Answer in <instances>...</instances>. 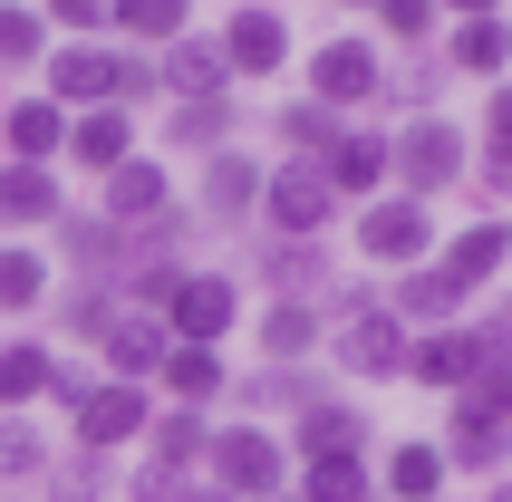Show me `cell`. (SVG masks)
<instances>
[{
	"label": "cell",
	"instance_id": "6da1fadb",
	"mask_svg": "<svg viewBox=\"0 0 512 502\" xmlns=\"http://www.w3.org/2000/svg\"><path fill=\"white\" fill-rule=\"evenodd\" d=\"M319 319H329V358H339V377H368V387L406 377V338H416V329L377 300L368 280H329Z\"/></svg>",
	"mask_w": 512,
	"mask_h": 502
},
{
	"label": "cell",
	"instance_id": "7a4b0ae2",
	"mask_svg": "<svg viewBox=\"0 0 512 502\" xmlns=\"http://www.w3.org/2000/svg\"><path fill=\"white\" fill-rule=\"evenodd\" d=\"M387 174H397L406 203H435V194H455L464 174H474V145H464L455 116H406L397 136H387Z\"/></svg>",
	"mask_w": 512,
	"mask_h": 502
},
{
	"label": "cell",
	"instance_id": "3957f363",
	"mask_svg": "<svg viewBox=\"0 0 512 502\" xmlns=\"http://www.w3.org/2000/svg\"><path fill=\"white\" fill-rule=\"evenodd\" d=\"M203 483H223L232 502H271V493H290V445L261 416L213 425V445H203Z\"/></svg>",
	"mask_w": 512,
	"mask_h": 502
},
{
	"label": "cell",
	"instance_id": "277c9868",
	"mask_svg": "<svg viewBox=\"0 0 512 502\" xmlns=\"http://www.w3.org/2000/svg\"><path fill=\"white\" fill-rule=\"evenodd\" d=\"M261 223L281 232V242H319V232L339 223V194H329V174L300 165V155H281V165L261 174Z\"/></svg>",
	"mask_w": 512,
	"mask_h": 502
},
{
	"label": "cell",
	"instance_id": "5b68a950",
	"mask_svg": "<svg viewBox=\"0 0 512 502\" xmlns=\"http://www.w3.org/2000/svg\"><path fill=\"white\" fill-rule=\"evenodd\" d=\"M300 78H310V97L329 116H348V107H377L387 97V58H377V39H319Z\"/></svg>",
	"mask_w": 512,
	"mask_h": 502
},
{
	"label": "cell",
	"instance_id": "8992f818",
	"mask_svg": "<svg viewBox=\"0 0 512 502\" xmlns=\"http://www.w3.org/2000/svg\"><path fill=\"white\" fill-rule=\"evenodd\" d=\"M242 329V290H232V271H184L165 300V338L174 348H223V338Z\"/></svg>",
	"mask_w": 512,
	"mask_h": 502
},
{
	"label": "cell",
	"instance_id": "52a82bcc",
	"mask_svg": "<svg viewBox=\"0 0 512 502\" xmlns=\"http://www.w3.org/2000/svg\"><path fill=\"white\" fill-rule=\"evenodd\" d=\"M358 251H368V271H416V261H435V213L406 194L358 203Z\"/></svg>",
	"mask_w": 512,
	"mask_h": 502
},
{
	"label": "cell",
	"instance_id": "ba28073f",
	"mask_svg": "<svg viewBox=\"0 0 512 502\" xmlns=\"http://www.w3.org/2000/svg\"><path fill=\"white\" fill-rule=\"evenodd\" d=\"M116 58L126 49H107V39H58L39 68H49V107H68V116H87V107H116Z\"/></svg>",
	"mask_w": 512,
	"mask_h": 502
},
{
	"label": "cell",
	"instance_id": "9c48e42d",
	"mask_svg": "<svg viewBox=\"0 0 512 502\" xmlns=\"http://www.w3.org/2000/svg\"><path fill=\"white\" fill-rule=\"evenodd\" d=\"M145 416H155V387H116V377H97L87 406L68 416V435H78V454H126V445H145Z\"/></svg>",
	"mask_w": 512,
	"mask_h": 502
},
{
	"label": "cell",
	"instance_id": "30bf717a",
	"mask_svg": "<svg viewBox=\"0 0 512 502\" xmlns=\"http://www.w3.org/2000/svg\"><path fill=\"white\" fill-rule=\"evenodd\" d=\"M213 49H223L232 78H281L290 68V20L271 10V0H242V10L213 29Z\"/></svg>",
	"mask_w": 512,
	"mask_h": 502
},
{
	"label": "cell",
	"instance_id": "8fae6325",
	"mask_svg": "<svg viewBox=\"0 0 512 502\" xmlns=\"http://www.w3.org/2000/svg\"><path fill=\"white\" fill-rule=\"evenodd\" d=\"M261 174H271V165H252L242 145L203 155V184H194V223H213V232L252 223V213H261Z\"/></svg>",
	"mask_w": 512,
	"mask_h": 502
},
{
	"label": "cell",
	"instance_id": "7c38bea8",
	"mask_svg": "<svg viewBox=\"0 0 512 502\" xmlns=\"http://www.w3.org/2000/svg\"><path fill=\"white\" fill-rule=\"evenodd\" d=\"M406 377L435 387V396H464L474 377H484V338L474 329H416L406 338Z\"/></svg>",
	"mask_w": 512,
	"mask_h": 502
},
{
	"label": "cell",
	"instance_id": "4fadbf2b",
	"mask_svg": "<svg viewBox=\"0 0 512 502\" xmlns=\"http://www.w3.org/2000/svg\"><path fill=\"white\" fill-rule=\"evenodd\" d=\"M97 184H107V203H97V213H107L116 232H145L155 213H174V174L155 165V155H126V165L97 174Z\"/></svg>",
	"mask_w": 512,
	"mask_h": 502
},
{
	"label": "cell",
	"instance_id": "5bb4252c",
	"mask_svg": "<svg viewBox=\"0 0 512 502\" xmlns=\"http://www.w3.org/2000/svg\"><path fill=\"white\" fill-rule=\"evenodd\" d=\"M58 213H68L58 165H10V155H0V242H20V232L58 223Z\"/></svg>",
	"mask_w": 512,
	"mask_h": 502
},
{
	"label": "cell",
	"instance_id": "9a60e30c",
	"mask_svg": "<svg viewBox=\"0 0 512 502\" xmlns=\"http://www.w3.org/2000/svg\"><path fill=\"white\" fill-rule=\"evenodd\" d=\"M319 174H329L339 203H377L387 194V136H377V126H339V145L319 155Z\"/></svg>",
	"mask_w": 512,
	"mask_h": 502
},
{
	"label": "cell",
	"instance_id": "2e32d148",
	"mask_svg": "<svg viewBox=\"0 0 512 502\" xmlns=\"http://www.w3.org/2000/svg\"><path fill=\"white\" fill-rule=\"evenodd\" d=\"M503 261H512V223H503V213H484V223H464L455 242H435V271L455 280L464 300H474V290H484V280L503 271Z\"/></svg>",
	"mask_w": 512,
	"mask_h": 502
},
{
	"label": "cell",
	"instance_id": "e0dca14e",
	"mask_svg": "<svg viewBox=\"0 0 512 502\" xmlns=\"http://www.w3.org/2000/svg\"><path fill=\"white\" fill-rule=\"evenodd\" d=\"M165 319H145V309H116V329L97 338V358H107L116 387H155V367H165Z\"/></svg>",
	"mask_w": 512,
	"mask_h": 502
},
{
	"label": "cell",
	"instance_id": "ac0fdd59",
	"mask_svg": "<svg viewBox=\"0 0 512 502\" xmlns=\"http://www.w3.org/2000/svg\"><path fill=\"white\" fill-rule=\"evenodd\" d=\"M435 454H445V474H455V464H464V474H503V454H512V425L455 396V406H445V445H435Z\"/></svg>",
	"mask_w": 512,
	"mask_h": 502
},
{
	"label": "cell",
	"instance_id": "d6986e66",
	"mask_svg": "<svg viewBox=\"0 0 512 502\" xmlns=\"http://www.w3.org/2000/svg\"><path fill=\"white\" fill-rule=\"evenodd\" d=\"M58 145H68V107H49V97H10L0 107V155L10 165H58Z\"/></svg>",
	"mask_w": 512,
	"mask_h": 502
},
{
	"label": "cell",
	"instance_id": "ffe728a7",
	"mask_svg": "<svg viewBox=\"0 0 512 502\" xmlns=\"http://www.w3.org/2000/svg\"><path fill=\"white\" fill-rule=\"evenodd\" d=\"M78 174H116L126 155H136V116L126 107H87V116H68V145H58Z\"/></svg>",
	"mask_w": 512,
	"mask_h": 502
},
{
	"label": "cell",
	"instance_id": "44dd1931",
	"mask_svg": "<svg viewBox=\"0 0 512 502\" xmlns=\"http://www.w3.org/2000/svg\"><path fill=\"white\" fill-rule=\"evenodd\" d=\"M49 232H58V261H68L78 280H116L126 271V232H116L107 213H58Z\"/></svg>",
	"mask_w": 512,
	"mask_h": 502
},
{
	"label": "cell",
	"instance_id": "7402d4cb",
	"mask_svg": "<svg viewBox=\"0 0 512 502\" xmlns=\"http://www.w3.org/2000/svg\"><path fill=\"white\" fill-rule=\"evenodd\" d=\"M155 78H165V97H232V68L203 29H184L174 49H155Z\"/></svg>",
	"mask_w": 512,
	"mask_h": 502
},
{
	"label": "cell",
	"instance_id": "603a6c76",
	"mask_svg": "<svg viewBox=\"0 0 512 502\" xmlns=\"http://www.w3.org/2000/svg\"><path fill=\"white\" fill-rule=\"evenodd\" d=\"M319 348H329L319 300H271V309H261V358H271V367H310Z\"/></svg>",
	"mask_w": 512,
	"mask_h": 502
},
{
	"label": "cell",
	"instance_id": "cb8c5ba5",
	"mask_svg": "<svg viewBox=\"0 0 512 502\" xmlns=\"http://www.w3.org/2000/svg\"><path fill=\"white\" fill-rule=\"evenodd\" d=\"M203 445H213V416H203V406H155V416H145V464H165V474H194Z\"/></svg>",
	"mask_w": 512,
	"mask_h": 502
},
{
	"label": "cell",
	"instance_id": "d4e9b609",
	"mask_svg": "<svg viewBox=\"0 0 512 502\" xmlns=\"http://www.w3.org/2000/svg\"><path fill=\"white\" fill-rule=\"evenodd\" d=\"M290 454H300V464H310V454H368V416L339 406V396H319V406L290 416Z\"/></svg>",
	"mask_w": 512,
	"mask_h": 502
},
{
	"label": "cell",
	"instance_id": "484cf974",
	"mask_svg": "<svg viewBox=\"0 0 512 502\" xmlns=\"http://www.w3.org/2000/svg\"><path fill=\"white\" fill-rule=\"evenodd\" d=\"M252 271H261L271 300H329V251H319V242H271Z\"/></svg>",
	"mask_w": 512,
	"mask_h": 502
},
{
	"label": "cell",
	"instance_id": "4316f807",
	"mask_svg": "<svg viewBox=\"0 0 512 502\" xmlns=\"http://www.w3.org/2000/svg\"><path fill=\"white\" fill-rule=\"evenodd\" d=\"M406 319V329H455L464 319V290L445 271H435V261H416V271H397V300H387Z\"/></svg>",
	"mask_w": 512,
	"mask_h": 502
},
{
	"label": "cell",
	"instance_id": "83f0119b",
	"mask_svg": "<svg viewBox=\"0 0 512 502\" xmlns=\"http://www.w3.org/2000/svg\"><path fill=\"white\" fill-rule=\"evenodd\" d=\"M49 367H58L49 338H0V416H29L49 396Z\"/></svg>",
	"mask_w": 512,
	"mask_h": 502
},
{
	"label": "cell",
	"instance_id": "f1b7e54d",
	"mask_svg": "<svg viewBox=\"0 0 512 502\" xmlns=\"http://www.w3.org/2000/svg\"><path fill=\"white\" fill-rule=\"evenodd\" d=\"M165 145L174 155H223L232 145V97H174L165 107Z\"/></svg>",
	"mask_w": 512,
	"mask_h": 502
},
{
	"label": "cell",
	"instance_id": "f546056e",
	"mask_svg": "<svg viewBox=\"0 0 512 502\" xmlns=\"http://www.w3.org/2000/svg\"><path fill=\"white\" fill-rule=\"evenodd\" d=\"M107 29H126V39L155 58V49H174V39L194 29V0H107Z\"/></svg>",
	"mask_w": 512,
	"mask_h": 502
},
{
	"label": "cell",
	"instance_id": "4dcf8cb0",
	"mask_svg": "<svg viewBox=\"0 0 512 502\" xmlns=\"http://www.w3.org/2000/svg\"><path fill=\"white\" fill-rule=\"evenodd\" d=\"M155 387H165V406H213V396L232 387V377H223V348H165Z\"/></svg>",
	"mask_w": 512,
	"mask_h": 502
},
{
	"label": "cell",
	"instance_id": "1f68e13d",
	"mask_svg": "<svg viewBox=\"0 0 512 502\" xmlns=\"http://www.w3.org/2000/svg\"><path fill=\"white\" fill-rule=\"evenodd\" d=\"M290 493L300 502H377V474H368V454H310Z\"/></svg>",
	"mask_w": 512,
	"mask_h": 502
},
{
	"label": "cell",
	"instance_id": "d6a6232c",
	"mask_svg": "<svg viewBox=\"0 0 512 502\" xmlns=\"http://www.w3.org/2000/svg\"><path fill=\"white\" fill-rule=\"evenodd\" d=\"M377 502H445V454L435 445H397L377 464Z\"/></svg>",
	"mask_w": 512,
	"mask_h": 502
},
{
	"label": "cell",
	"instance_id": "836d02e7",
	"mask_svg": "<svg viewBox=\"0 0 512 502\" xmlns=\"http://www.w3.org/2000/svg\"><path fill=\"white\" fill-rule=\"evenodd\" d=\"M116 280H78V290H58V338H78V348H97V338L116 329Z\"/></svg>",
	"mask_w": 512,
	"mask_h": 502
},
{
	"label": "cell",
	"instance_id": "e575fe53",
	"mask_svg": "<svg viewBox=\"0 0 512 502\" xmlns=\"http://www.w3.org/2000/svg\"><path fill=\"white\" fill-rule=\"evenodd\" d=\"M107 493H116L107 454H49V474H39V502H107Z\"/></svg>",
	"mask_w": 512,
	"mask_h": 502
},
{
	"label": "cell",
	"instance_id": "d590c367",
	"mask_svg": "<svg viewBox=\"0 0 512 502\" xmlns=\"http://www.w3.org/2000/svg\"><path fill=\"white\" fill-rule=\"evenodd\" d=\"M445 58H455L464 78H503V68H512V20H455Z\"/></svg>",
	"mask_w": 512,
	"mask_h": 502
},
{
	"label": "cell",
	"instance_id": "8d00e7d4",
	"mask_svg": "<svg viewBox=\"0 0 512 502\" xmlns=\"http://www.w3.org/2000/svg\"><path fill=\"white\" fill-rule=\"evenodd\" d=\"M49 300V251L29 242H0V319H20V309Z\"/></svg>",
	"mask_w": 512,
	"mask_h": 502
},
{
	"label": "cell",
	"instance_id": "74e56055",
	"mask_svg": "<svg viewBox=\"0 0 512 502\" xmlns=\"http://www.w3.org/2000/svg\"><path fill=\"white\" fill-rule=\"evenodd\" d=\"M319 377L310 367H261V377H242V406H261V416H300V406H319Z\"/></svg>",
	"mask_w": 512,
	"mask_h": 502
},
{
	"label": "cell",
	"instance_id": "f35d334b",
	"mask_svg": "<svg viewBox=\"0 0 512 502\" xmlns=\"http://www.w3.org/2000/svg\"><path fill=\"white\" fill-rule=\"evenodd\" d=\"M49 474V435L29 416H0V493H20V483H39Z\"/></svg>",
	"mask_w": 512,
	"mask_h": 502
},
{
	"label": "cell",
	"instance_id": "ab89813d",
	"mask_svg": "<svg viewBox=\"0 0 512 502\" xmlns=\"http://www.w3.org/2000/svg\"><path fill=\"white\" fill-rule=\"evenodd\" d=\"M339 126H348V116H329L319 97H290V107H281V145L300 155V165H319V155L339 145Z\"/></svg>",
	"mask_w": 512,
	"mask_h": 502
},
{
	"label": "cell",
	"instance_id": "60d3db41",
	"mask_svg": "<svg viewBox=\"0 0 512 502\" xmlns=\"http://www.w3.org/2000/svg\"><path fill=\"white\" fill-rule=\"evenodd\" d=\"M49 58V20L29 0H0V68H39Z\"/></svg>",
	"mask_w": 512,
	"mask_h": 502
},
{
	"label": "cell",
	"instance_id": "b9f144b4",
	"mask_svg": "<svg viewBox=\"0 0 512 502\" xmlns=\"http://www.w3.org/2000/svg\"><path fill=\"white\" fill-rule=\"evenodd\" d=\"M435 20H445L435 0H377V29H387L397 49H416V39H435Z\"/></svg>",
	"mask_w": 512,
	"mask_h": 502
},
{
	"label": "cell",
	"instance_id": "7bdbcfd3",
	"mask_svg": "<svg viewBox=\"0 0 512 502\" xmlns=\"http://www.w3.org/2000/svg\"><path fill=\"white\" fill-rule=\"evenodd\" d=\"M39 20H58L68 39H97V29H107V0H49Z\"/></svg>",
	"mask_w": 512,
	"mask_h": 502
},
{
	"label": "cell",
	"instance_id": "ee69618b",
	"mask_svg": "<svg viewBox=\"0 0 512 502\" xmlns=\"http://www.w3.org/2000/svg\"><path fill=\"white\" fill-rule=\"evenodd\" d=\"M87 387H97L87 367H49V406H58V416H78V406H87Z\"/></svg>",
	"mask_w": 512,
	"mask_h": 502
},
{
	"label": "cell",
	"instance_id": "f6af8a7d",
	"mask_svg": "<svg viewBox=\"0 0 512 502\" xmlns=\"http://www.w3.org/2000/svg\"><path fill=\"white\" fill-rule=\"evenodd\" d=\"M126 493H136V502H174V493H184V474H165V464H136V474H126Z\"/></svg>",
	"mask_w": 512,
	"mask_h": 502
},
{
	"label": "cell",
	"instance_id": "bcb514c9",
	"mask_svg": "<svg viewBox=\"0 0 512 502\" xmlns=\"http://www.w3.org/2000/svg\"><path fill=\"white\" fill-rule=\"evenodd\" d=\"M474 184H484L493 203H512V145H484V165H474Z\"/></svg>",
	"mask_w": 512,
	"mask_h": 502
},
{
	"label": "cell",
	"instance_id": "7dc6e473",
	"mask_svg": "<svg viewBox=\"0 0 512 502\" xmlns=\"http://www.w3.org/2000/svg\"><path fill=\"white\" fill-rule=\"evenodd\" d=\"M484 145H512V78L484 97Z\"/></svg>",
	"mask_w": 512,
	"mask_h": 502
},
{
	"label": "cell",
	"instance_id": "c3c4849f",
	"mask_svg": "<svg viewBox=\"0 0 512 502\" xmlns=\"http://www.w3.org/2000/svg\"><path fill=\"white\" fill-rule=\"evenodd\" d=\"M435 10H445V20H493L503 0H435Z\"/></svg>",
	"mask_w": 512,
	"mask_h": 502
},
{
	"label": "cell",
	"instance_id": "681fc988",
	"mask_svg": "<svg viewBox=\"0 0 512 502\" xmlns=\"http://www.w3.org/2000/svg\"><path fill=\"white\" fill-rule=\"evenodd\" d=\"M174 502H232V493H223V483H203V474H184V493H174Z\"/></svg>",
	"mask_w": 512,
	"mask_h": 502
},
{
	"label": "cell",
	"instance_id": "f907efd6",
	"mask_svg": "<svg viewBox=\"0 0 512 502\" xmlns=\"http://www.w3.org/2000/svg\"><path fill=\"white\" fill-rule=\"evenodd\" d=\"M329 10H377V0H329Z\"/></svg>",
	"mask_w": 512,
	"mask_h": 502
},
{
	"label": "cell",
	"instance_id": "816d5d0a",
	"mask_svg": "<svg viewBox=\"0 0 512 502\" xmlns=\"http://www.w3.org/2000/svg\"><path fill=\"white\" fill-rule=\"evenodd\" d=\"M493 502H512V483H493Z\"/></svg>",
	"mask_w": 512,
	"mask_h": 502
},
{
	"label": "cell",
	"instance_id": "f5cc1de1",
	"mask_svg": "<svg viewBox=\"0 0 512 502\" xmlns=\"http://www.w3.org/2000/svg\"><path fill=\"white\" fill-rule=\"evenodd\" d=\"M271 502H300V493H271Z\"/></svg>",
	"mask_w": 512,
	"mask_h": 502
},
{
	"label": "cell",
	"instance_id": "db71d44e",
	"mask_svg": "<svg viewBox=\"0 0 512 502\" xmlns=\"http://www.w3.org/2000/svg\"><path fill=\"white\" fill-rule=\"evenodd\" d=\"M0 502H20V493H0Z\"/></svg>",
	"mask_w": 512,
	"mask_h": 502
}]
</instances>
